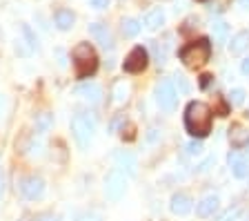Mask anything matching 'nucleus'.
Listing matches in <instances>:
<instances>
[{
  "instance_id": "ddd939ff",
  "label": "nucleus",
  "mask_w": 249,
  "mask_h": 221,
  "mask_svg": "<svg viewBox=\"0 0 249 221\" xmlns=\"http://www.w3.org/2000/svg\"><path fill=\"white\" fill-rule=\"evenodd\" d=\"M227 163L229 168H231V174L236 177V179H245V177H249V163L245 161L243 157H240L238 152H231L227 157Z\"/></svg>"
},
{
  "instance_id": "9d476101",
  "label": "nucleus",
  "mask_w": 249,
  "mask_h": 221,
  "mask_svg": "<svg viewBox=\"0 0 249 221\" xmlns=\"http://www.w3.org/2000/svg\"><path fill=\"white\" fill-rule=\"evenodd\" d=\"M89 34H91L105 49H114V36H111L107 25H103V22H91V25H89Z\"/></svg>"
},
{
  "instance_id": "412c9836",
  "label": "nucleus",
  "mask_w": 249,
  "mask_h": 221,
  "mask_svg": "<svg viewBox=\"0 0 249 221\" xmlns=\"http://www.w3.org/2000/svg\"><path fill=\"white\" fill-rule=\"evenodd\" d=\"M123 34H124V38H134V36H138L140 34V29H142V25H140V20H136V18H124L123 22Z\"/></svg>"
},
{
  "instance_id": "20e7f679",
  "label": "nucleus",
  "mask_w": 249,
  "mask_h": 221,
  "mask_svg": "<svg viewBox=\"0 0 249 221\" xmlns=\"http://www.w3.org/2000/svg\"><path fill=\"white\" fill-rule=\"evenodd\" d=\"M93 127L96 125H93V119L89 114L78 112L71 119V134L80 150H87L89 147V143H91V139H93Z\"/></svg>"
},
{
  "instance_id": "2f4dec72",
  "label": "nucleus",
  "mask_w": 249,
  "mask_h": 221,
  "mask_svg": "<svg viewBox=\"0 0 249 221\" xmlns=\"http://www.w3.org/2000/svg\"><path fill=\"white\" fill-rule=\"evenodd\" d=\"M212 165H213V157H209V159H207V161H205V163H202V165H200V168H198V172H207V170H209V168H212Z\"/></svg>"
},
{
  "instance_id": "e433bc0d",
  "label": "nucleus",
  "mask_w": 249,
  "mask_h": 221,
  "mask_svg": "<svg viewBox=\"0 0 249 221\" xmlns=\"http://www.w3.org/2000/svg\"><path fill=\"white\" fill-rule=\"evenodd\" d=\"M240 72L245 74V76H249V58H245L243 65H240Z\"/></svg>"
},
{
  "instance_id": "a211bd4d",
  "label": "nucleus",
  "mask_w": 249,
  "mask_h": 221,
  "mask_svg": "<svg viewBox=\"0 0 249 221\" xmlns=\"http://www.w3.org/2000/svg\"><path fill=\"white\" fill-rule=\"evenodd\" d=\"M145 27L147 29H151V32H156V29H160L162 25H165V11L158 7V9H151L149 14L145 16Z\"/></svg>"
},
{
  "instance_id": "9b49d317",
  "label": "nucleus",
  "mask_w": 249,
  "mask_h": 221,
  "mask_svg": "<svg viewBox=\"0 0 249 221\" xmlns=\"http://www.w3.org/2000/svg\"><path fill=\"white\" fill-rule=\"evenodd\" d=\"M169 208H171V212H174V215L185 217V215H189V212H192L194 201H192V197L185 195V192H176V195L171 197Z\"/></svg>"
},
{
  "instance_id": "58836bf2",
  "label": "nucleus",
  "mask_w": 249,
  "mask_h": 221,
  "mask_svg": "<svg viewBox=\"0 0 249 221\" xmlns=\"http://www.w3.org/2000/svg\"><path fill=\"white\" fill-rule=\"evenodd\" d=\"M2 192H5V179L0 177V199H2Z\"/></svg>"
},
{
  "instance_id": "1a4fd4ad",
  "label": "nucleus",
  "mask_w": 249,
  "mask_h": 221,
  "mask_svg": "<svg viewBox=\"0 0 249 221\" xmlns=\"http://www.w3.org/2000/svg\"><path fill=\"white\" fill-rule=\"evenodd\" d=\"M73 94L80 96L83 100H87L89 105H98L100 100H103V90H100L96 83H83V85H78Z\"/></svg>"
},
{
  "instance_id": "6ab92c4d",
  "label": "nucleus",
  "mask_w": 249,
  "mask_h": 221,
  "mask_svg": "<svg viewBox=\"0 0 249 221\" xmlns=\"http://www.w3.org/2000/svg\"><path fill=\"white\" fill-rule=\"evenodd\" d=\"M53 125V116L49 114V112H38L36 119H34V127H36L38 134H45V132H49Z\"/></svg>"
},
{
  "instance_id": "473e14b6",
  "label": "nucleus",
  "mask_w": 249,
  "mask_h": 221,
  "mask_svg": "<svg viewBox=\"0 0 249 221\" xmlns=\"http://www.w3.org/2000/svg\"><path fill=\"white\" fill-rule=\"evenodd\" d=\"M16 52L20 54V56H27V54H29V49L22 47V40H16Z\"/></svg>"
},
{
  "instance_id": "72a5a7b5",
  "label": "nucleus",
  "mask_w": 249,
  "mask_h": 221,
  "mask_svg": "<svg viewBox=\"0 0 249 221\" xmlns=\"http://www.w3.org/2000/svg\"><path fill=\"white\" fill-rule=\"evenodd\" d=\"M209 83H212V76H209V74H205V76L200 79V87H202V90H207Z\"/></svg>"
},
{
  "instance_id": "f8f14e48",
  "label": "nucleus",
  "mask_w": 249,
  "mask_h": 221,
  "mask_svg": "<svg viewBox=\"0 0 249 221\" xmlns=\"http://www.w3.org/2000/svg\"><path fill=\"white\" fill-rule=\"evenodd\" d=\"M116 165L120 168V172H127L129 177H136V172H138V161H136V157L131 152H118L116 154Z\"/></svg>"
},
{
  "instance_id": "7ed1b4c3",
  "label": "nucleus",
  "mask_w": 249,
  "mask_h": 221,
  "mask_svg": "<svg viewBox=\"0 0 249 221\" xmlns=\"http://www.w3.org/2000/svg\"><path fill=\"white\" fill-rule=\"evenodd\" d=\"M178 56H180V60L187 67H200V65H205L209 60V56H212V42H209L207 38H198V40L185 45V47L178 52Z\"/></svg>"
},
{
  "instance_id": "c756f323",
  "label": "nucleus",
  "mask_w": 249,
  "mask_h": 221,
  "mask_svg": "<svg viewBox=\"0 0 249 221\" xmlns=\"http://www.w3.org/2000/svg\"><path fill=\"white\" fill-rule=\"evenodd\" d=\"M89 2H91V7H93V9H100V11H103V9H107V7L111 5V0H89Z\"/></svg>"
},
{
  "instance_id": "2eb2a0df",
  "label": "nucleus",
  "mask_w": 249,
  "mask_h": 221,
  "mask_svg": "<svg viewBox=\"0 0 249 221\" xmlns=\"http://www.w3.org/2000/svg\"><path fill=\"white\" fill-rule=\"evenodd\" d=\"M218 203H220V199H218L216 195H207L205 199H200V203H196V215L198 217H212L213 212L218 210Z\"/></svg>"
},
{
  "instance_id": "6e6552de",
  "label": "nucleus",
  "mask_w": 249,
  "mask_h": 221,
  "mask_svg": "<svg viewBox=\"0 0 249 221\" xmlns=\"http://www.w3.org/2000/svg\"><path fill=\"white\" fill-rule=\"evenodd\" d=\"M20 192L27 201L42 199V195H45V181H42V177H38V174L25 177V179L20 181Z\"/></svg>"
},
{
  "instance_id": "423d86ee",
  "label": "nucleus",
  "mask_w": 249,
  "mask_h": 221,
  "mask_svg": "<svg viewBox=\"0 0 249 221\" xmlns=\"http://www.w3.org/2000/svg\"><path fill=\"white\" fill-rule=\"evenodd\" d=\"M154 96H156L158 107L165 112H171L178 103V92H176V87H174V83H169V80H160V83L156 85Z\"/></svg>"
},
{
  "instance_id": "4c0bfd02",
  "label": "nucleus",
  "mask_w": 249,
  "mask_h": 221,
  "mask_svg": "<svg viewBox=\"0 0 249 221\" xmlns=\"http://www.w3.org/2000/svg\"><path fill=\"white\" fill-rule=\"evenodd\" d=\"M238 5L243 7L245 11H249V0H238Z\"/></svg>"
},
{
  "instance_id": "f257e3e1",
  "label": "nucleus",
  "mask_w": 249,
  "mask_h": 221,
  "mask_svg": "<svg viewBox=\"0 0 249 221\" xmlns=\"http://www.w3.org/2000/svg\"><path fill=\"white\" fill-rule=\"evenodd\" d=\"M185 127L194 139H202L212 132V107L202 100H192L185 110Z\"/></svg>"
},
{
  "instance_id": "c85d7f7f",
  "label": "nucleus",
  "mask_w": 249,
  "mask_h": 221,
  "mask_svg": "<svg viewBox=\"0 0 249 221\" xmlns=\"http://www.w3.org/2000/svg\"><path fill=\"white\" fill-rule=\"evenodd\" d=\"M34 221H60V217L53 215V212H42V215L34 217Z\"/></svg>"
},
{
  "instance_id": "c9c22d12",
  "label": "nucleus",
  "mask_w": 249,
  "mask_h": 221,
  "mask_svg": "<svg viewBox=\"0 0 249 221\" xmlns=\"http://www.w3.org/2000/svg\"><path fill=\"white\" fill-rule=\"evenodd\" d=\"M5 107H7V99H5V94H0V119L5 114Z\"/></svg>"
},
{
  "instance_id": "39448f33",
  "label": "nucleus",
  "mask_w": 249,
  "mask_h": 221,
  "mask_svg": "<svg viewBox=\"0 0 249 221\" xmlns=\"http://www.w3.org/2000/svg\"><path fill=\"white\" fill-rule=\"evenodd\" d=\"M127 190V177L120 170H111V172L105 177V197L109 201H120Z\"/></svg>"
},
{
  "instance_id": "4be33fe9",
  "label": "nucleus",
  "mask_w": 249,
  "mask_h": 221,
  "mask_svg": "<svg viewBox=\"0 0 249 221\" xmlns=\"http://www.w3.org/2000/svg\"><path fill=\"white\" fill-rule=\"evenodd\" d=\"M212 32H213V36H216L218 40L225 42L227 40V34H229V25L225 20H213L212 22Z\"/></svg>"
},
{
  "instance_id": "b1692460",
  "label": "nucleus",
  "mask_w": 249,
  "mask_h": 221,
  "mask_svg": "<svg viewBox=\"0 0 249 221\" xmlns=\"http://www.w3.org/2000/svg\"><path fill=\"white\" fill-rule=\"evenodd\" d=\"M20 32H22V36L27 38V45H29V49H38V38H36V34L31 32V27L29 25H22Z\"/></svg>"
},
{
  "instance_id": "f03ea898",
  "label": "nucleus",
  "mask_w": 249,
  "mask_h": 221,
  "mask_svg": "<svg viewBox=\"0 0 249 221\" xmlns=\"http://www.w3.org/2000/svg\"><path fill=\"white\" fill-rule=\"evenodd\" d=\"M71 58H73V67H76V79L80 80L93 76L96 69H98V54H96L91 42H78L71 49Z\"/></svg>"
},
{
  "instance_id": "7c9ffc66",
  "label": "nucleus",
  "mask_w": 249,
  "mask_h": 221,
  "mask_svg": "<svg viewBox=\"0 0 249 221\" xmlns=\"http://www.w3.org/2000/svg\"><path fill=\"white\" fill-rule=\"evenodd\" d=\"M78 221H103V219H100L98 215H93V212H87V215H83Z\"/></svg>"
},
{
  "instance_id": "bb28decb",
  "label": "nucleus",
  "mask_w": 249,
  "mask_h": 221,
  "mask_svg": "<svg viewBox=\"0 0 249 221\" xmlns=\"http://www.w3.org/2000/svg\"><path fill=\"white\" fill-rule=\"evenodd\" d=\"M187 154L189 157H198V154H202V141H198V139H194V141L187 143Z\"/></svg>"
},
{
  "instance_id": "a19ab883",
  "label": "nucleus",
  "mask_w": 249,
  "mask_h": 221,
  "mask_svg": "<svg viewBox=\"0 0 249 221\" xmlns=\"http://www.w3.org/2000/svg\"><path fill=\"white\" fill-rule=\"evenodd\" d=\"M200 2H205V0H200Z\"/></svg>"
},
{
  "instance_id": "aec40b11",
  "label": "nucleus",
  "mask_w": 249,
  "mask_h": 221,
  "mask_svg": "<svg viewBox=\"0 0 249 221\" xmlns=\"http://www.w3.org/2000/svg\"><path fill=\"white\" fill-rule=\"evenodd\" d=\"M111 96H114V103H124V100L129 99V85L124 83V80H116L114 83V90H111Z\"/></svg>"
},
{
  "instance_id": "f704fd0d",
  "label": "nucleus",
  "mask_w": 249,
  "mask_h": 221,
  "mask_svg": "<svg viewBox=\"0 0 249 221\" xmlns=\"http://www.w3.org/2000/svg\"><path fill=\"white\" fill-rule=\"evenodd\" d=\"M56 56H58V65H60V67H65V52H62V49H56Z\"/></svg>"
},
{
  "instance_id": "cd10ccee",
  "label": "nucleus",
  "mask_w": 249,
  "mask_h": 221,
  "mask_svg": "<svg viewBox=\"0 0 249 221\" xmlns=\"http://www.w3.org/2000/svg\"><path fill=\"white\" fill-rule=\"evenodd\" d=\"M174 85L178 87V94H187V92H189V85H187L185 76H180V74H176V76H174Z\"/></svg>"
},
{
  "instance_id": "a878e982",
  "label": "nucleus",
  "mask_w": 249,
  "mask_h": 221,
  "mask_svg": "<svg viewBox=\"0 0 249 221\" xmlns=\"http://www.w3.org/2000/svg\"><path fill=\"white\" fill-rule=\"evenodd\" d=\"M124 125H127V116L116 114L114 119H111V123H109V132H118V130H123Z\"/></svg>"
},
{
  "instance_id": "0eeeda50",
  "label": "nucleus",
  "mask_w": 249,
  "mask_h": 221,
  "mask_svg": "<svg viewBox=\"0 0 249 221\" xmlns=\"http://www.w3.org/2000/svg\"><path fill=\"white\" fill-rule=\"evenodd\" d=\"M147 63H149V54H147L145 47L138 45V47H134L127 54V58H124V63H123V69L127 74H140L147 67Z\"/></svg>"
},
{
  "instance_id": "4468645a",
  "label": "nucleus",
  "mask_w": 249,
  "mask_h": 221,
  "mask_svg": "<svg viewBox=\"0 0 249 221\" xmlns=\"http://www.w3.org/2000/svg\"><path fill=\"white\" fill-rule=\"evenodd\" d=\"M229 143H231V147H236V150L247 147L249 145V130L243 125H231V130H229Z\"/></svg>"
},
{
  "instance_id": "5701e85b",
  "label": "nucleus",
  "mask_w": 249,
  "mask_h": 221,
  "mask_svg": "<svg viewBox=\"0 0 249 221\" xmlns=\"http://www.w3.org/2000/svg\"><path fill=\"white\" fill-rule=\"evenodd\" d=\"M240 215H243V208H240V205H233V208H227L223 215H218L216 221H238Z\"/></svg>"
},
{
  "instance_id": "f3484780",
  "label": "nucleus",
  "mask_w": 249,
  "mask_h": 221,
  "mask_svg": "<svg viewBox=\"0 0 249 221\" xmlns=\"http://www.w3.org/2000/svg\"><path fill=\"white\" fill-rule=\"evenodd\" d=\"M245 49H249V32H238L236 36L231 38V42H229V52L233 54V56H238V54H243Z\"/></svg>"
},
{
  "instance_id": "393cba45",
  "label": "nucleus",
  "mask_w": 249,
  "mask_h": 221,
  "mask_svg": "<svg viewBox=\"0 0 249 221\" xmlns=\"http://www.w3.org/2000/svg\"><path fill=\"white\" fill-rule=\"evenodd\" d=\"M245 90H240V87H236V90H231V94H229V105H243L245 103Z\"/></svg>"
},
{
  "instance_id": "ea45409f",
  "label": "nucleus",
  "mask_w": 249,
  "mask_h": 221,
  "mask_svg": "<svg viewBox=\"0 0 249 221\" xmlns=\"http://www.w3.org/2000/svg\"><path fill=\"white\" fill-rule=\"evenodd\" d=\"M247 185H249V177H247Z\"/></svg>"
},
{
  "instance_id": "dca6fc26",
  "label": "nucleus",
  "mask_w": 249,
  "mask_h": 221,
  "mask_svg": "<svg viewBox=\"0 0 249 221\" xmlns=\"http://www.w3.org/2000/svg\"><path fill=\"white\" fill-rule=\"evenodd\" d=\"M53 22H56V27L60 32H69L73 27V22H76V16H73L69 9H58L56 14H53Z\"/></svg>"
}]
</instances>
